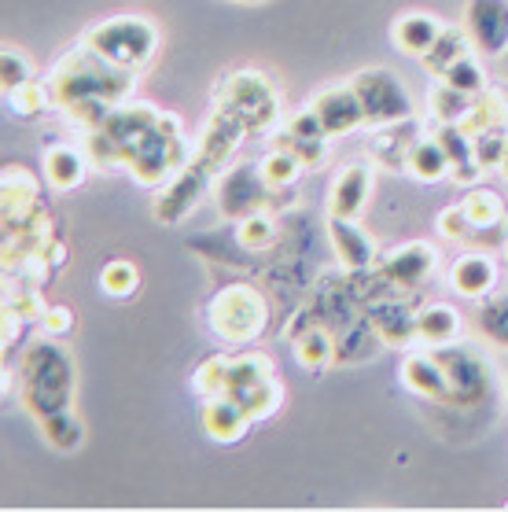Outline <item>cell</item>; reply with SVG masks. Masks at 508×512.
Wrapping results in <instances>:
<instances>
[{
  "mask_svg": "<svg viewBox=\"0 0 508 512\" xmlns=\"http://www.w3.org/2000/svg\"><path fill=\"white\" fill-rule=\"evenodd\" d=\"M78 395V369L70 350L56 336H41L26 343L19 361V398L37 420L74 409Z\"/></svg>",
  "mask_w": 508,
  "mask_h": 512,
  "instance_id": "cell-1",
  "label": "cell"
},
{
  "mask_svg": "<svg viewBox=\"0 0 508 512\" xmlns=\"http://www.w3.org/2000/svg\"><path fill=\"white\" fill-rule=\"evenodd\" d=\"M133 78L126 70H115L111 63L96 56L93 48L81 41L78 48H70L59 56V63L48 70V93L56 111L78 104V100H107V104H126L133 100Z\"/></svg>",
  "mask_w": 508,
  "mask_h": 512,
  "instance_id": "cell-2",
  "label": "cell"
},
{
  "mask_svg": "<svg viewBox=\"0 0 508 512\" xmlns=\"http://www.w3.org/2000/svg\"><path fill=\"white\" fill-rule=\"evenodd\" d=\"M81 41L115 70L140 74L159 52V26L144 15H111L104 23H96Z\"/></svg>",
  "mask_w": 508,
  "mask_h": 512,
  "instance_id": "cell-3",
  "label": "cell"
},
{
  "mask_svg": "<svg viewBox=\"0 0 508 512\" xmlns=\"http://www.w3.org/2000/svg\"><path fill=\"white\" fill-rule=\"evenodd\" d=\"M214 107L229 111L232 118H240L251 133H266L280 122V93L277 85L269 82V74L254 67H240L225 74L214 89Z\"/></svg>",
  "mask_w": 508,
  "mask_h": 512,
  "instance_id": "cell-4",
  "label": "cell"
},
{
  "mask_svg": "<svg viewBox=\"0 0 508 512\" xmlns=\"http://www.w3.org/2000/svg\"><path fill=\"white\" fill-rule=\"evenodd\" d=\"M207 325L221 343L251 347L269 325L266 295L251 284H229V288L214 291V299L207 303Z\"/></svg>",
  "mask_w": 508,
  "mask_h": 512,
  "instance_id": "cell-5",
  "label": "cell"
},
{
  "mask_svg": "<svg viewBox=\"0 0 508 512\" xmlns=\"http://www.w3.org/2000/svg\"><path fill=\"white\" fill-rule=\"evenodd\" d=\"M196 159V152L188 148L185 133H181V118L162 115L159 126L151 129L148 137L140 140V148L129 155V174L144 188H162L170 177H177L188 163Z\"/></svg>",
  "mask_w": 508,
  "mask_h": 512,
  "instance_id": "cell-6",
  "label": "cell"
},
{
  "mask_svg": "<svg viewBox=\"0 0 508 512\" xmlns=\"http://www.w3.org/2000/svg\"><path fill=\"white\" fill-rule=\"evenodd\" d=\"M350 85L358 89V100L365 107V122L372 129L394 126V122H405V118L416 115L413 96L402 85V78L394 74L391 67H365L358 70Z\"/></svg>",
  "mask_w": 508,
  "mask_h": 512,
  "instance_id": "cell-7",
  "label": "cell"
},
{
  "mask_svg": "<svg viewBox=\"0 0 508 512\" xmlns=\"http://www.w3.org/2000/svg\"><path fill=\"white\" fill-rule=\"evenodd\" d=\"M214 181H218V174H214L207 163L192 159L181 174L170 177V181L159 188V199H155V222H162V225L185 222L188 214L196 210L199 199L214 188Z\"/></svg>",
  "mask_w": 508,
  "mask_h": 512,
  "instance_id": "cell-8",
  "label": "cell"
},
{
  "mask_svg": "<svg viewBox=\"0 0 508 512\" xmlns=\"http://www.w3.org/2000/svg\"><path fill=\"white\" fill-rule=\"evenodd\" d=\"M439 354L442 369L450 376V406H475L490 395V365L483 361V354H475L472 347L461 343H446V347H431Z\"/></svg>",
  "mask_w": 508,
  "mask_h": 512,
  "instance_id": "cell-9",
  "label": "cell"
},
{
  "mask_svg": "<svg viewBox=\"0 0 508 512\" xmlns=\"http://www.w3.org/2000/svg\"><path fill=\"white\" fill-rule=\"evenodd\" d=\"M269 192L273 188L262 181V170H254L247 163L221 170L218 181H214V199H218L221 214L232 218V222H243L254 210H266L262 203H266Z\"/></svg>",
  "mask_w": 508,
  "mask_h": 512,
  "instance_id": "cell-10",
  "label": "cell"
},
{
  "mask_svg": "<svg viewBox=\"0 0 508 512\" xmlns=\"http://www.w3.org/2000/svg\"><path fill=\"white\" fill-rule=\"evenodd\" d=\"M310 107H313V115H317V122L324 126V133L332 140L350 137V133H358L361 126H369V122H365V107H361V100H358V89L350 82L321 89V93L310 100Z\"/></svg>",
  "mask_w": 508,
  "mask_h": 512,
  "instance_id": "cell-11",
  "label": "cell"
},
{
  "mask_svg": "<svg viewBox=\"0 0 508 512\" xmlns=\"http://www.w3.org/2000/svg\"><path fill=\"white\" fill-rule=\"evenodd\" d=\"M461 26L472 37L475 52L486 56L508 52V0H468Z\"/></svg>",
  "mask_w": 508,
  "mask_h": 512,
  "instance_id": "cell-12",
  "label": "cell"
},
{
  "mask_svg": "<svg viewBox=\"0 0 508 512\" xmlns=\"http://www.w3.org/2000/svg\"><path fill=\"white\" fill-rule=\"evenodd\" d=\"M439 251L428 244V240H409V244L394 247L391 255L380 262V273L387 284L394 288H420V284H428L435 277V269H439Z\"/></svg>",
  "mask_w": 508,
  "mask_h": 512,
  "instance_id": "cell-13",
  "label": "cell"
},
{
  "mask_svg": "<svg viewBox=\"0 0 508 512\" xmlns=\"http://www.w3.org/2000/svg\"><path fill=\"white\" fill-rule=\"evenodd\" d=\"M251 424L254 420H251V413L243 409L240 398H232V395L199 398V428L207 431L214 443H221V446L243 443Z\"/></svg>",
  "mask_w": 508,
  "mask_h": 512,
  "instance_id": "cell-14",
  "label": "cell"
},
{
  "mask_svg": "<svg viewBox=\"0 0 508 512\" xmlns=\"http://www.w3.org/2000/svg\"><path fill=\"white\" fill-rule=\"evenodd\" d=\"M41 207V185L26 166H4L0 177V225L15 229V225L30 222Z\"/></svg>",
  "mask_w": 508,
  "mask_h": 512,
  "instance_id": "cell-15",
  "label": "cell"
},
{
  "mask_svg": "<svg viewBox=\"0 0 508 512\" xmlns=\"http://www.w3.org/2000/svg\"><path fill=\"white\" fill-rule=\"evenodd\" d=\"M159 118H162V111L155 104H148V100H126V104H118L115 111H111V118L100 126V133H107V137L115 140L129 166V155L137 152L140 140L159 126Z\"/></svg>",
  "mask_w": 508,
  "mask_h": 512,
  "instance_id": "cell-16",
  "label": "cell"
},
{
  "mask_svg": "<svg viewBox=\"0 0 508 512\" xmlns=\"http://www.w3.org/2000/svg\"><path fill=\"white\" fill-rule=\"evenodd\" d=\"M324 229H328V244H332L335 258H339V266L347 269V273H365V269L376 266V244L358 225V218L328 214Z\"/></svg>",
  "mask_w": 508,
  "mask_h": 512,
  "instance_id": "cell-17",
  "label": "cell"
},
{
  "mask_svg": "<svg viewBox=\"0 0 508 512\" xmlns=\"http://www.w3.org/2000/svg\"><path fill=\"white\" fill-rule=\"evenodd\" d=\"M243 137H247V126H243L240 118H232L229 111H218V107H214V115L207 118L203 137H199L196 159L207 163L214 174H221V170H229V159H232V152L240 148Z\"/></svg>",
  "mask_w": 508,
  "mask_h": 512,
  "instance_id": "cell-18",
  "label": "cell"
},
{
  "mask_svg": "<svg viewBox=\"0 0 508 512\" xmlns=\"http://www.w3.org/2000/svg\"><path fill=\"white\" fill-rule=\"evenodd\" d=\"M280 140H284L291 152L306 163V170H317V166H324V163H328V152H332V137L324 133V126L317 122V115H313L310 104L299 107V111L284 122V133H280Z\"/></svg>",
  "mask_w": 508,
  "mask_h": 512,
  "instance_id": "cell-19",
  "label": "cell"
},
{
  "mask_svg": "<svg viewBox=\"0 0 508 512\" xmlns=\"http://www.w3.org/2000/svg\"><path fill=\"white\" fill-rule=\"evenodd\" d=\"M398 376H402V384L409 387L413 395L450 406L453 387H450V376H446V369H442V361L435 350H409L402 361V369H398Z\"/></svg>",
  "mask_w": 508,
  "mask_h": 512,
  "instance_id": "cell-20",
  "label": "cell"
},
{
  "mask_svg": "<svg viewBox=\"0 0 508 512\" xmlns=\"http://www.w3.org/2000/svg\"><path fill=\"white\" fill-rule=\"evenodd\" d=\"M41 170H45V181L52 192H74V188L85 185V177L93 170L85 148L70 144V140H52L41 152Z\"/></svg>",
  "mask_w": 508,
  "mask_h": 512,
  "instance_id": "cell-21",
  "label": "cell"
},
{
  "mask_svg": "<svg viewBox=\"0 0 508 512\" xmlns=\"http://www.w3.org/2000/svg\"><path fill=\"white\" fill-rule=\"evenodd\" d=\"M450 288L468 303H483L486 295H494L497 288V262L486 251H464V255L453 258Z\"/></svg>",
  "mask_w": 508,
  "mask_h": 512,
  "instance_id": "cell-22",
  "label": "cell"
},
{
  "mask_svg": "<svg viewBox=\"0 0 508 512\" xmlns=\"http://www.w3.org/2000/svg\"><path fill=\"white\" fill-rule=\"evenodd\" d=\"M369 325L376 332L383 347L394 350H409L420 343V325H416V310H409L398 299H383L369 310Z\"/></svg>",
  "mask_w": 508,
  "mask_h": 512,
  "instance_id": "cell-23",
  "label": "cell"
},
{
  "mask_svg": "<svg viewBox=\"0 0 508 512\" xmlns=\"http://www.w3.org/2000/svg\"><path fill=\"white\" fill-rule=\"evenodd\" d=\"M372 196V170L365 163H347L328 188V214L361 218Z\"/></svg>",
  "mask_w": 508,
  "mask_h": 512,
  "instance_id": "cell-24",
  "label": "cell"
},
{
  "mask_svg": "<svg viewBox=\"0 0 508 512\" xmlns=\"http://www.w3.org/2000/svg\"><path fill=\"white\" fill-rule=\"evenodd\" d=\"M442 30H446V23H442L439 15H431V12H402L391 23V41H394V48H398V52L420 59L424 52H431V45H435V41L442 37Z\"/></svg>",
  "mask_w": 508,
  "mask_h": 512,
  "instance_id": "cell-25",
  "label": "cell"
},
{
  "mask_svg": "<svg viewBox=\"0 0 508 512\" xmlns=\"http://www.w3.org/2000/svg\"><path fill=\"white\" fill-rule=\"evenodd\" d=\"M420 137H424V133L416 129L413 118L394 122V126H380L376 129V140H372V159H376V166H383V170H405L409 152H413V144Z\"/></svg>",
  "mask_w": 508,
  "mask_h": 512,
  "instance_id": "cell-26",
  "label": "cell"
},
{
  "mask_svg": "<svg viewBox=\"0 0 508 512\" xmlns=\"http://www.w3.org/2000/svg\"><path fill=\"white\" fill-rule=\"evenodd\" d=\"M416 325H420V343H424V347L457 343L464 332L461 310L450 303H428L424 310H416Z\"/></svg>",
  "mask_w": 508,
  "mask_h": 512,
  "instance_id": "cell-27",
  "label": "cell"
},
{
  "mask_svg": "<svg viewBox=\"0 0 508 512\" xmlns=\"http://www.w3.org/2000/svg\"><path fill=\"white\" fill-rule=\"evenodd\" d=\"M405 174L416 177L420 185H439V181H446V177L453 174V163L450 155H446V148L439 144V137L435 133H424V137L413 144V152H409V163H405Z\"/></svg>",
  "mask_w": 508,
  "mask_h": 512,
  "instance_id": "cell-28",
  "label": "cell"
},
{
  "mask_svg": "<svg viewBox=\"0 0 508 512\" xmlns=\"http://www.w3.org/2000/svg\"><path fill=\"white\" fill-rule=\"evenodd\" d=\"M461 129L468 137L490 133V129H508V96L501 89H486L472 100L468 115L461 118Z\"/></svg>",
  "mask_w": 508,
  "mask_h": 512,
  "instance_id": "cell-29",
  "label": "cell"
},
{
  "mask_svg": "<svg viewBox=\"0 0 508 512\" xmlns=\"http://www.w3.org/2000/svg\"><path fill=\"white\" fill-rule=\"evenodd\" d=\"M464 52H472V37H468V30H464V26H446L439 41L431 45V52L420 56V67L428 70L431 78H442Z\"/></svg>",
  "mask_w": 508,
  "mask_h": 512,
  "instance_id": "cell-30",
  "label": "cell"
},
{
  "mask_svg": "<svg viewBox=\"0 0 508 512\" xmlns=\"http://www.w3.org/2000/svg\"><path fill=\"white\" fill-rule=\"evenodd\" d=\"M295 361H299L306 373H324L328 365L335 361V339L328 328L310 325L302 336H295Z\"/></svg>",
  "mask_w": 508,
  "mask_h": 512,
  "instance_id": "cell-31",
  "label": "cell"
},
{
  "mask_svg": "<svg viewBox=\"0 0 508 512\" xmlns=\"http://www.w3.org/2000/svg\"><path fill=\"white\" fill-rule=\"evenodd\" d=\"M273 358L262 350H243V354H229V395L240 398L247 387L262 384L266 376H273Z\"/></svg>",
  "mask_w": 508,
  "mask_h": 512,
  "instance_id": "cell-32",
  "label": "cell"
},
{
  "mask_svg": "<svg viewBox=\"0 0 508 512\" xmlns=\"http://www.w3.org/2000/svg\"><path fill=\"white\" fill-rule=\"evenodd\" d=\"M258 170H262V181H266V185L277 192V188L299 185V177L306 174V163H302L299 155L291 152L288 144H277V148H269V152L262 155Z\"/></svg>",
  "mask_w": 508,
  "mask_h": 512,
  "instance_id": "cell-33",
  "label": "cell"
},
{
  "mask_svg": "<svg viewBox=\"0 0 508 512\" xmlns=\"http://www.w3.org/2000/svg\"><path fill=\"white\" fill-rule=\"evenodd\" d=\"M41 424V435H45L48 446H56L63 454H74L81 443H85V424H81L78 409H63V413H52V417L37 420Z\"/></svg>",
  "mask_w": 508,
  "mask_h": 512,
  "instance_id": "cell-34",
  "label": "cell"
},
{
  "mask_svg": "<svg viewBox=\"0 0 508 512\" xmlns=\"http://www.w3.org/2000/svg\"><path fill=\"white\" fill-rule=\"evenodd\" d=\"M464 214L472 218L475 233H483V229H497V225L505 222V199L497 196L494 188H468L461 199Z\"/></svg>",
  "mask_w": 508,
  "mask_h": 512,
  "instance_id": "cell-35",
  "label": "cell"
},
{
  "mask_svg": "<svg viewBox=\"0 0 508 512\" xmlns=\"http://www.w3.org/2000/svg\"><path fill=\"white\" fill-rule=\"evenodd\" d=\"M468 107H472V96H464L461 89H453L450 82L431 85L428 93V115L439 122V126H461V118L468 115Z\"/></svg>",
  "mask_w": 508,
  "mask_h": 512,
  "instance_id": "cell-36",
  "label": "cell"
},
{
  "mask_svg": "<svg viewBox=\"0 0 508 512\" xmlns=\"http://www.w3.org/2000/svg\"><path fill=\"white\" fill-rule=\"evenodd\" d=\"M240 402H243V409L251 413L254 424H262V420L277 417L280 406H284V384H280L277 373H273V376H266L262 384L247 387L240 395Z\"/></svg>",
  "mask_w": 508,
  "mask_h": 512,
  "instance_id": "cell-37",
  "label": "cell"
},
{
  "mask_svg": "<svg viewBox=\"0 0 508 512\" xmlns=\"http://www.w3.org/2000/svg\"><path fill=\"white\" fill-rule=\"evenodd\" d=\"M192 391L199 398L229 395V354H210L207 361H199L192 373Z\"/></svg>",
  "mask_w": 508,
  "mask_h": 512,
  "instance_id": "cell-38",
  "label": "cell"
},
{
  "mask_svg": "<svg viewBox=\"0 0 508 512\" xmlns=\"http://www.w3.org/2000/svg\"><path fill=\"white\" fill-rule=\"evenodd\" d=\"M277 222H273V214L269 210H254L240 222L236 229V240H240L243 251H269V247L277 244Z\"/></svg>",
  "mask_w": 508,
  "mask_h": 512,
  "instance_id": "cell-39",
  "label": "cell"
},
{
  "mask_svg": "<svg viewBox=\"0 0 508 512\" xmlns=\"http://www.w3.org/2000/svg\"><path fill=\"white\" fill-rule=\"evenodd\" d=\"M137 288H140L137 262H129V258H111V262L100 269V291L111 295V299H129Z\"/></svg>",
  "mask_w": 508,
  "mask_h": 512,
  "instance_id": "cell-40",
  "label": "cell"
},
{
  "mask_svg": "<svg viewBox=\"0 0 508 512\" xmlns=\"http://www.w3.org/2000/svg\"><path fill=\"white\" fill-rule=\"evenodd\" d=\"M45 310H48V303L41 299V291H37V284H19L15 288L12 280H8V291H4V314H12V317H19V321H41L45 317Z\"/></svg>",
  "mask_w": 508,
  "mask_h": 512,
  "instance_id": "cell-41",
  "label": "cell"
},
{
  "mask_svg": "<svg viewBox=\"0 0 508 512\" xmlns=\"http://www.w3.org/2000/svg\"><path fill=\"white\" fill-rule=\"evenodd\" d=\"M442 82H450L453 89H461V93L472 96V100L490 89V85H486V70H483V63H479V56H475V48L472 52H464V56L442 74Z\"/></svg>",
  "mask_w": 508,
  "mask_h": 512,
  "instance_id": "cell-42",
  "label": "cell"
},
{
  "mask_svg": "<svg viewBox=\"0 0 508 512\" xmlns=\"http://www.w3.org/2000/svg\"><path fill=\"white\" fill-rule=\"evenodd\" d=\"M479 328L490 343H497L501 350H508V295L505 291H494L483 299V310H479Z\"/></svg>",
  "mask_w": 508,
  "mask_h": 512,
  "instance_id": "cell-43",
  "label": "cell"
},
{
  "mask_svg": "<svg viewBox=\"0 0 508 512\" xmlns=\"http://www.w3.org/2000/svg\"><path fill=\"white\" fill-rule=\"evenodd\" d=\"M4 100H8V107H12V115L19 118H37L45 115V111H52V93H48V82H26L23 89H15V93H4Z\"/></svg>",
  "mask_w": 508,
  "mask_h": 512,
  "instance_id": "cell-44",
  "label": "cell"
},
{
  "mask_svg": "<svg viewBox=\"0 0 508 512\" xmlns=\"http://www.w3.org/2000/svg\"><path fill=\"white\" fill-rule=\"evenodd\" d=\"M26 82H34V63H30V56H26L23 48L4 45V52H0V85H4V93H15Z\"/></svg>",
  "mask_w": 508,
  "mask_h": 512,
  "instance_id": "cell-45",
  "label": "cell"
},
{
  "mask_svg": "<svg viewBox=\"0 0 508 512\" xmlns=\"http://www.w3.org/2000/svg\"><path fill=\"white\" fill-rule=\"evenodd\" d=\"M472 148H475V163L483 166L486 174H490V170H501L505 152H508V129L479 133V137H472Z\"/></svg>",
  "mask_w": 508,
  "mask_h": 512,
  "instance_id": "cell-46",
  "label": "cell"
},
{
  "mask_svg": "<svg viewBox=\"0 0 508 512\" xmlns=\"http://www.w3.org/2000/svg\"><path fill=\"white\" fill-rule=\"evenodd\" d=\"M435 233H439L446 244H464L468 236H475V225H472V218L464 214L461 203H453V207L439 210V218H435Z\"/></svg>",
  "mask_w": 508,
  "mask_h": 512,
  "instance_id": "cell-47",
  "label": "cell"
},
{
  "mask_svg": "<svg viewBox=\"0 0 508 512\" xmlns=\"http://www.w3.org/2000/svg\"><path fill=\"white\" fill-rule=\"evenodd\" d=\"M435 137H439V144L446 148V155H450L453 170H457V166H472L475 163L472 137H468L461 126H439V129H435Z\"/></svg>",
  "mask_w": 508,
  "mask_h": 512,
  "instance_id": "cell-48",
  "label": "cell"
},
{
  "mask_svg": "<svg viewBox=\"0 0 508 512\" xmlns=\"http://www.w3.org/2000/svg\"><path fill=\"white\" fill-rule=\"evenodd\" d=\"M41 332L45 336H56V339H67L74 332V310L63 303H52L41 317Z\"/></svg>",
  "mask_w": 508,
  "mask_h": 512,
  "instance_id": "cell-49",
  "label": "cell"
},
{
  "mask_svg": "<svg viewBox=\"0 0 508 512\" xmlns=\"http://www.w3.org/2000/svg\"><path fill=\"white\" fill-rule=\"evenodd\" d=\"M501 177L508 181V152H505V163H501Z\"/></svg>",
  "mask_w": 508,
  "mask_h": 512,
  "instance_id": "cell-50",
  "label": "cell"
},
{
  "mask_svg": "<svg viewBox=\"0 0 508 512\" xmlns=\"http://www.w3.org/2000/svg\"><path fill=\"white\" fill-rule=\"evenodd\" d=\"M232 4H266V0H232Z\"/></svg>",
  "mask_w": 508,
  "mask_h": 512,
  "instance_id": "cell-51",
  "label": "cell"
}]
</instances>
